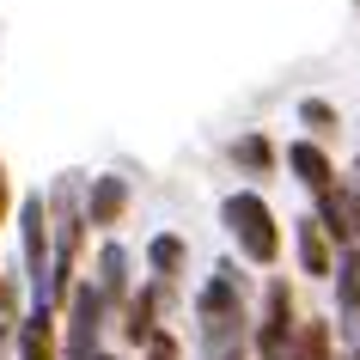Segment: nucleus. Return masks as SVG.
Here are the masks:
<instances>
[{
  "label": "nucleus",
  "instance_id": "nucleus-5",
  "mask_svg": "<svg viewBox=\"0 0 360 360\" xmlns=\"http://www.w3.org/2000/svg\"><path fill=\"white\" fill-rule=\"evenodd\" d=\"M293 293H287V281H269L263 293V323H257V348H263V360H287L293 354Z\"/></svg>",
  "mask_w": 360,
  "mask_h": 360
},
{
  "label": "nucleus",
  "instance_id": "nucleus-22",
  "mask_svg": "<svg viewBox=\"0 0 360 360\" xmlns=\"http://www.w3.org/2000/svg\"><path fill=\"white\" fill-rule=\"evenodd\" d=\"M98 360H116V354H98Z\"/></svg>",
  "mask_w": 360,
  "mask_h": 360
},
{
  "label": "nucleus",
  "instance_id": "nucleus-16",
  "mask_svg": "<svg viewBox=\"0 0 360 360\" xmlns=\"http://www.w3.org/2000/svg\"><path fill=\"white\" fill-rule=\"evenodd\" d=\"M287 360H330V330H323L318 318L300 323V330H293V354H287Z\"/></svg>",
  "mask_w": 360,
  "mask_h": 360
},
{
  "label": "nucleus",
  "instance_id": "nucleus-9",
  "mask_svg": "<svg viewBox=\"0 0 360 360\" xmlns=\"http://www.w3.org/2000/svg\"><path fill=\"white\" fill-rule=\"evenodd\" d=\"M287 165H293V177H300V184H305L311 195L336 184V165H330V153H323V147H311V141H293V147H287Z\"/></svg>",
  "mask_w": 360,
  "mask_h": 360
},
{
  "label": "nucleus",
  "instance_id": "nucleus-20",
  "mask_svg": "<svg viewBox=\"0 0 360 360\" xmlns=\"http://www.w3.org/2000/svg\"><path fill=\"white\" fill-rule=\"evenodd\" d=\"M354 190H360V165H354Z\"/></svg>",
  "mask_w": 360,
  "mask_h": 360
},
{
  "label": "nucleus",
  "instance_id": "nucleus-10",
  "mask_svg": "<svg viewBox=\"0 0 360 360\" xmlns=\"http://www.w3.org/2000/svg\"><path fill=\"white\" fill-rule=\"evenodd\" d=\"M129 208V184L122 177H92V195H86V226H116Z\"/></svg>",
  "mask_w": 360,
  "mask_h": 360
},
{
  "label": "nucleus",
  "instance_id": "nucleus-7",
  "mask_svg": "<svg viewBox=\"0 0 360 360\" xmlns=\"http://www.w3.org/2000/svg\"><path fill=\"white\" fill-rule=\"evenodd\" d=\"M330 281H336V311H342V323L360 336V245L336 250V269H330Z\"/></svg>",
  "mask_w": 360,
  "mask_h": 360
},
{
  "label": "nucleus",
  "instance_id": "nucleus-4",
  "mask_svg": "<svg viewBox=\"0 0 360 360\" xmlns=\"http://www.w3.org/2000/svg\"><path fill=\"white\" fill-rule=\"evenodd\" d=\"M110 300L98 293V281H79L68 293V360H98V330H104Z\"/></svg>",
  "mask_w": 360,
  "mask_h": 360
},
{
  "label": "nucleus",
  "instance_id": "nucleus-8",
  "mask_svg": "<svg viewBox=\"0 0 360 360\" xmlns=\"http://www.w3.org/2000/svg\"><path fill=\"white\" fill-rule=\"evenodd\" d=\"M293 250H300V269L311 275V281H330V269H336V245L323 238V226L311 220V214L293 226Z\"/></svg>",
  "mask_w": 360,
  "mask_h": 360
},
{
  "label": "nucleus",
  "instance_id": "nucleus-17",
  "mask_svg": "<svg viewBox=\"0 0 360 360\" xmlns=\"http://www.w3.org/2000/svg\"><path fill=\"white\" fill-rule=\"evenodd\" d=\"M300 116H305V122H330L336 110H330V104H311V98H305V104H300Z\"/></svg>",
  "mask_w": 360,
  "mask_h": 360
},
{
  "label": "nucleus",
  "instance_id": "nucleus-2",
  "mask_svg": "<svg viewBox=\"0 0 360 360\" xmlns=\"http://www.w3.org/2000/svg\"><path fill=\"white\" fill-rule=\"evenodd\" d=\"M220 220H226V232L238 238V250H245L250 263H275L281 257V232H275V214H269V202L257 190H232L226 202H220Z\"/></svg>",
  "mask_w": 360,
  "mask_h": 360
},
{
  "label": "nucleus",
  "instance_id": "nucleus-1",
  "mask_svg": "<svg viewBox=\"0 0 360 360\" xmlns=\"http://www.w3.org/2000/svg\"><path fill=\"white\" fill-rule=\"evenodd\" d=\"M195 318H202V336H208V360L238 348V336H245V281H238L232 263H220L208 275L202 300H195Z\"/></svg>",
  "mask_w": 360,
  "mask_h": 360
},
{
  "label": "nucleus",
  "instance_id": "nucleus-13",
  "mask_svg": "<svg viewBox=\"0 0 360 360\" xmlns=\"http://www.w3.org/2000/svg\"><path fill=\"white\" fill-rule=\"evenodd\" d=\"M147 263H153L159 281H171V275L184 269V238H177V232H159V238L147 245Z\"/></svg>",
  "mask_w": 360,
  "mask_h": 360
},
{
  "label": "nucleus",
  "instance_id": "nucleus-21",
  "mask_svg": "<svg viewBox=\"0 0 360 360\" xmlns=\"http://www.w3.org/2000/svg\"><path fill=\"white\" fill-rule=\"evenodd\" d=\"M354 360H360V336H354Z\"/></svg>",
  "mask_w": 360,
  "mask_h": 360
},
{
  "label": "nucleus",
  "instance_id": "nucleus-14",
  "mask_svg": "<svg viewBox=\"0 0 360 360\" xmlns=\"http://www.w3.org/2000/svg\"><path fill=\"white\" fill-rule=\"evenodd\" d=\"M159 287H165V281L141 287V293H134V300H129V336H134V342L159 336V330H153V305H159Z\"/></svg>",
  "mask_w": 360,
  "mask_h": 360
},
{
  "label": "nucleus",
  "instance_id": "nucleus-15",
  "mask_svg": "<svg viewBox=\"0 0 360 360\" xmlns=\"http://www.w3.org/2000/svg\"><path fill=\"white\" fill-rule=\"evenodd\" d=\"M232 165H245V171L263 177V171L275 165V147H269L263 134H238V141H232Z\"/></svg>",
  "mask_w": 360,
  "mask_h": 360
},
{
  "label": "nucleus",
  "instance_id": "nucleus-3",
  "mask_svg": "<svg viewBox=\"0 0 360 360\" xmlns=\"http://www.w3.org/2000/svg\"><path fill=\"white\" fill-rule=\"evenodd\" d=\"M19 238H25V281H31V305H49V202L25 195L19 202ZM56 311V305H49Z\"/></svg>",
  "mask_w": 360,
  "mask_h": 360
},
{
  "label": "nucleus",
  "instance_id": "nucleus-11",
  "mask_svg": "<svg viewBox=\"0 0 360 360\" xmlns=\"http://www.w3.org/2000/svg\"><path fill=\"white\" fill-rule=\"evenodd\" d=\"M19 360H56V311L31 305V318L19 323Z\"/></svg>",
  "mask_w": 360,
  "mask_h": 360
},
{
  "label": "nucleus",
  "instance_id": "nucleus-6",
  "mask_svg": "<svg viewBox=\"0 0 360 360\" xmlns=\"http://www.w3.org/2000/svg\"><path fill=\"white\" fill-rule=\"evenodd\" d=\"M311 220L323 226V238L336 250H348L354 245V190H336V184L318 190V214H311Z\"/></svg>",
  "mask_w": 360,
  "mask_h": 360
},
{
  "label": "nucleus",
  "instance_id": "nucleus-19",
  "mask_svg": "<svg viewBox=\"0 0 360 360\" xmlns=\"http://www.w3.org/2000/svg\"><path fill=\"white\" fill-rule=\"evenodd\" d=\"M0 214H6V171H0Z\"/></svg>",
  "mask_w": 360,
  "mask_h": 360
},
{
  "label": "nucleus",
  "instance_id": "nucleus-12",
  "mask_svg": "<svg viewBox=\"0 0 360 360\" xmlns=\"http://www.w3.org/2000/svg\"><path fill=\"white\" fill-rule=\"evenodd\" d=\"M98 293H104V300H129V250L122 245L98 250Z\"/></svg>",
  "mask_w": 360,
  "mask_h": 360
},
{
  "label": "nucleus",
  "instance_id": "nucleus-18",
  "mask_svg": "<svg viewBox=\"0 0 360 360\" xmlns=\"http://www.w3.org/2000/svg\"><path fill=\"white\" fill-rule=\"evenodd\" d=\"M354 245H360V190H354Z\"/></svg>",
  "mask_w": 360,
  "mask_h": 360
}]
</instances>
